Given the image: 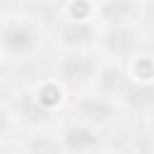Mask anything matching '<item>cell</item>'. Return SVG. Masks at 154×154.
<instances>
[{"label":"cell","instance_id":"ba28073f","mask_svg":"<svg viewBox=\"0 0 154 154\" xmlns=\"http://www.w3.org/2000/svg\"><path fill=\"white\" fill-rule=\"evenodd\" d=\"M99 87L103 94H116V89L123 87V72L118 67H106L99 75Z\"/></svg>","mask_w":154,"mask_h":154},{"label":"cell","instance_id":"8992f818","mask_svg":"<svg viewBox=\"0 0 154 154\" xmlns=\"http://www.w3.org/2000/svg\"><path fill=\"white\" fill-rule=\"evenodd\" d=\"M103 43H106V48L111 53L125 55L137 46V34L130 26H111L106 31V36H103Z\"/></svg>","mask_w":154,"mask_h":154},{"label":"cell","instance_id":"5b68a950","mask_svg":"<svg viewBox=\"0 0 154 154\" xmlns=\"http://www.w3.org/2000/svg\"><path fill=\"white\" fill-rule=\"evenodd\" d=\"M77 113H79L87 123L101 125V123H106V120L113 118L116 106H113L108 99H103V96H84V99L77 101Z\"/></svg>","mask_w":154,"mask_h":154},{"label":"cell","instance_id":"7a4b0ae2","mask_svg":"<svg viewBox=\"0 0 154 154\" xmlns=\"http://www.w3.org/2000/svg\"><path fill=\"white\" fill-rule=\"evenodd\" d=\"M58 75L70 84H84L96 75V63L91 55H87L82 51H72L60 60Z\"/></svg>","mask_w":154,"mask_h":154},{"label":"cell","instance_id":"9c48e42d","mask_svg":"<svg viewBox=\"0 0 154 154\" xmlns=\"http://www.w3.org/2000/svg\"><path fill=\"white\" fill-rule=\"evenodd\" d=\"M60 144L48 135H36L29 140V154H60Z\"/></svg>","mask_w":154,"mask_h":154},{"label":"cell","instance_id":"52a82bcc","mask_svg":"<svg viewBox=\"0 0 154 154\" xmlns=\"http://www.w3.org/2000/svg\"><path fill=\"white\" fill-rule=\"evenodd\" d=\"M91 41H94V26L87 22H72L63 29V43L65 46L79 48V46H87Z\"/></svg>","mask_w":154,"mask_h":154},{"label":"cell","instance_id":"8fae6325","mask_svg":"<svg viewBox=\"0 0 154 154\" xmlns=\"http://www.w3.org/2000/svg\"><path fill=\"white\" fill-rule=\"evenodd\" d=\"M7 130H10V113L0 106V135H5Z\"/></svg>","mask_w":154,"mask_h":154},{"label":"cell","instance_id":"6da1fadb","mask_svg":"<svg viewBox=\"0 0 154 154\" xmlns=\"http://www.w3.org/2000/svg\"><path fill=\"white\" fill-rule=\"evenodd\" d=\"M0 43L12 55H26L38 46V34L24 22H12V24H7L2 29Z\"/></svg>","mask_w":154,"mask_h":154},{"label":"cell","instance_id":"3957f363","mask_svg":"<svg viewBox=\"0 0 154 154\" xmlns=\"http://www.w3.org/2000/svg\"><path fill=\"white\" fill-rule=\"evenodd\" d=\"M96 144H99V135H96L89 125H77V123H72V125H67V128L63 130V135H60V147L67 149V152L82 154V152L94 149Z\"/></svg>","mask_w":154,"mask_h":154},{"label":"cell","instance_id":"30bf717a","mask_svg":"<svg viewBox=\"0 0 154 154\" xmlns=\"http://www.w3.org/2000/svg\"><path fill=\"white\" fill-rule=\"evenodd\" d=\"M58 101H60V89H58V87L48 84V87H43V89L38 91V103L53 106V103H58Z\"/></svg>","mask_w":154,"mask_h":154},{"label":"cell","instance_id":"277c9868","mask_svg":"<svg viewBox=\"0 0 154 154\" xmlns=\"http://www.w3.org/2000/svg\"><path fill=\"white\" fill-rule=\"evenodd\" d=\"M99 17L108 22L111 26H128L137 17V2L135 0H103L99 7Z\"/></svg>","mask_w":154,"mask_h":154}]
</instances>
